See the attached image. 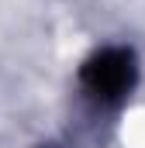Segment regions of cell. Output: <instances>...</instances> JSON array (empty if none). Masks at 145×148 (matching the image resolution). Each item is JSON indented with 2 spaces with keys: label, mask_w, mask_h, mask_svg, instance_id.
Instances as JSON below:
<instances>
[{
  "label": "cell",
  "mask_w": 145,
  "mask_h": 148,
  "mask_svg": "<svg viewBox=\"0 0 145 148\" xmlns=\"http://www.w3.org/2000/svg\"><path fill=\"white\" fill-rule=\"evenodd\" d=\"M131 79H135L131 55L121 52V48H107V52L93 55V59L86 62V69H83V83L90 86V93L107 97V100H110V97L128 93Z\"/></svg>",
  "instance_id": "cell-1"
}]
</instances>
